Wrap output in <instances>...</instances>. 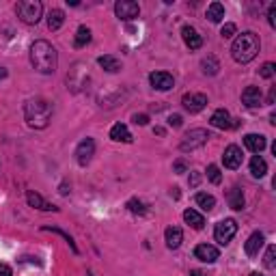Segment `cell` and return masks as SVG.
<instances>
[{
	"mask_svg": "<svg viewBox=\"0 0 276 276\" xmlns=\"http://www.w3.org/2000/svg\"><path fill=\"white\" fill-rule=\"evenodd\" d=\"M30 65L39 74H54L58 65V52L50 41L45 39H37L30 45Z\"/></svg>",
	"mask_w": 276,
	"mask_h": 276,
	"instance_id": "1",
	"label": "cell"
},
{
	"mask_svg": "<svg viewBox=\"0 0 276 276\" xmlns=\"http://www.w3.org/2000/svg\"><path fill=\"white\" fill-rule=\"evenodd\" d=\"M259 50H261L259 35H257V32H253V30H246V32H242V35H238V37L233 39L231 56H233L235 63L246 65V63H251V61L257 58Z\"/></svg>",
	"mask_w": 276,
	"mask_h": 276,
	"instance_id": "2",
	"label": "cell"
},
{
	"mask_svg": "<svg viewBox=\"0 0 276 276\" xmlns=\"http://www.w3.org/2000/svg\"><path fill=\"white\" fill-rule=\"evenodd\" d=\"M24 119L35 130L48 128L52 121V104L43 97H32L24 104Z\"/></svg>",
	"mask_w": 276,
	"mask_h": 276,
	"instance_id": "3",
	"label": "cell"
},
{
	"mask_svg": "<svg viewBox=\"0 0 276 276\" xmlns=\"http://www.w3.org/2000/svg\"><path fill=\"white\" fill-rule=\"evenodd\" d=\"M15 13L24 24L35 26V24H39V19L43 15V4L39 2V0H19L15 4Z\"/></svg>",
	"mask_w": 276,
	"mask_h": 276,
	"instance_id": "4",
	"label": "cell"
},
{
	"mask_svg": "<svg viewBox=\"0 0 276 276\" xmlns=\"http://www.w3.org/2000/svg\"><path fill=\"white\" fill-rule=\"evenodd\" d=\"M209 132L207 130H203V128H194V130H190V132L181 138V142H179V151H194V149H199L203 147L207 140H209Z\"/></svg>",
	"mask_w": 276,
	"mask_h": 276,
	"instance_id": "5",
	"label": "cell"
},
{
	"mask_svg": "<svg viewBox=\"0 0 276 276\" xmlns=\"http://www.w3.org/2000/svg\"><path fill=\"white\" fill-rule=\"evenodd\" d=\"M235 233H238V222H235L233 218L220 220L218 225H216V229H214V238H216V242H218L220 246H227L229 242L233 240Z\"/></svg>",
	"mask_w": 276,
	"mask_h": 276,
	"instance_id": "6",
	"label": "cell"
},
{
	"mask_svg": "<svg viewBox=\"0 0 276 276\" xmlns=\"http://www.w3.org/2000/svg\"><path fill=\"white\" fill-rule=\"evenodd\" d=\"M115 13L119 19H126V22H130V19L138 17V13H140V4L134 2V0H119V2L115 4Z\"/></svg>",
	"mask_w": 276,
	"mask_h": 276,
	"instance_id": "7",
	"label": "cell"
},
{
	"mask_svg": "<svg viewBox=\"0 0 276 276\" xmlns=\"http://www.w3.org/2000/svg\"><path fill=\"white\" fill-rule=\"evenodd\" d=\"M93 155H95V140L93 138H84L76 147V162L80 164V166H87V164L93 160Z\"/></svg>",
	"mask_w": 276,
	"mask_h": 276,
	"instance_id": "8",
	"label": "cell"
},
{
	"mask_svg": "<svg viewBox=\"0 0 276 276\" xmlns=\"http://www.w3.org/2000/svg\"><path fill=\"white\" fill-rule=\"evenodd\" d=\"M181 104H183V108H186L190 115H196V113H201V110L207 106V95H203V93H186L181 97Z\"/></svg>",
	"mask_w": 276,
	"mask_h": 276,
	"instance_id": "9",
	"label": "cell"
},
{
	"mask_svg": "<svg viewBox=\"0 0 276 276\" xmlns=\"http://www.w3.org/2000/svg\"><path fill=\"white\" fill-rule=\"evenodd\" d=\"M149 84L155 91H170L175 87V78L168 71H153V74H149Z\"/></svg>",
	"mask_w": 276,
	"mask_h": 276,
	"instance_id": "10",
	"label": "cell"
},
{
	"mask_svg": "<svg viewBox=\"0 0 276 276\" xmlns=\"http://www.w3.org/2000/svg\"><path fill=\"white\" fill-rule=\"evenodd\" d=\"M242 160H244V155H242V149L238 147V144H229V147L225 149V153H222V162H225L227 168H240L242 166Z\"/></svg>",
	"mask_w": 276,
	"mask_h": 276,
	"instance_id": "11",
	"label": "cell"
},
{
	"mask_svg": "<svg viewBox=\"0 0 276 276\" xmlns=\"http://www.w3.org/2000/svg\"><path fill=\"white\" fill-rule=\"evenodd\" d=\"M242 104L246 108H259L264 104V95H261L259 87H246L242 91Z\"/></svg>",
	"mask_w": 276,
	"mask_h": 276,
	"instance_id": "12",
	"label": "cell"
},
{
	"mask_svg": "<svg viewBox=\"0 0 276 276\" xmlns=\"http://www.w3.org/2000/svg\"><path fill=\"white\" fill-rule=\"evenodd\" d=\"M194 257L203 261V264H214V261L220 257V253H218V248L212 244H199L194 248Z\"/></svg>",
	"mask_w": 276,
	"mask_h": 276,
	"instance_id": "13",
	"label": "cell"
},
{
	"mask_svg": "<svg viewBox=\"0 0 276 276\" xmlns=\"http://www.w3.org/2000/svg\"><path fill=\"white\" fill-rule=\"evenodd\" d=\"M26 201H28V205H30V207L41 209V212H56V209H58V207L52 205V203L45 201L39 192H35V190H28V192H26Z\"/></svg>",
	"mask_w": 276,
	"mask_h": 276,
	"instance_id": "14",
	"label": "cell"
},
{
	"mask_svg": "<svg viewBox=\"0 0 276 276\" xmlns=\"http://www.w3.org/2000/svg\"><path fill=\"white\" fill-rule=\"evenodd\" d=\"M181 37H183V43H186L190 50H199L201 45H203V37L196 32L194 26H188V24L183 26V28H181Z\"/></svg>",
	"mask_w": 276,
	"mask_h": 276,
	"instance_id": "15",
	"label": "cell"
},
{
	"mask_svg": "<svg viewBox=\"0 0 276 276\" xmlns=\"http://www.w3.org/2000/svg\"><path fill=\"white\" fill-rule=\"evenodd\" d=\"M264 242H266L264 233L255 231V233L251 235V238L246 240V244H244V251H246V255H248V257H257V255H259V251H261V246H264Z\"/></svg>",
	"mask_w": 276,
	"mask_h": 276,
	"instance_id": "16",
	"label": "cell"
},
{
	"mask_svg": "<svg viewBox=\"0 0 276 276\" xmlns=\"http://www.w3.org/2000/svg\"><path fill=\"white\" fill-rule=\"evenodd\" d=\"M231 121H233L231 115H229V110H225V108H218L212 115V119H209V123L218 130H231Z\"/></svg>",
	"mask_w": 276,
	"mask_h": 276,
	"instance_id": "17",
	"label": "cell"
},
{
	"mask_svg": "<svg viewBox=\"0 0 276 276\" xmlns=\"http://www.w3.org/2000/svg\"><path fill=\"white\" fill-rule=\"evenodd\" d=\"M164 240H166V246L170 251H177L183 242V231L179 227H168L166 231H164Z\"/></svg>",
	"mask_w": 276,
	"mask_h": 276,
	"instance_id": "18",
	"label": "cell"
},
{
	"mask_svg": "<svg viewBox=\"0 0 276 276\" xmlns=\"http://www.w3.org/2000/svg\"><path fill=\"white\" fill-rule=\"evenodd\" d=\"M244 144H246V149H251L253 153H261V151L266 149V136L264 134H246L244 136Z\"/></svg>",
	"mask_w": 276,
	"mask_h": 276,
	"instance_id": "19",
	"label": "cell"
},
{
	"mask_svg": "<svg viewBox=\"0 0 276 276\" xmlns=\"http://www.w3.org/2000/svg\"><path fill=\"white\" fill-rule=\"evenodd\" d=\"M227 203H229V207L231 209H244V192H242V188L240 186H233L231 190H229V194H227Z\"/></svg>",
	"mask_w": 276,
	"mask_h": 276,
	"instance_id": "20",
	"label": "cell"
},
{
	"mask_svg": "<svg viewBox=\"0 0 276 276\" xmlns=\"http://www.w3.org/2000/svg\"><path fill=\"white\" fill-rule=\"evenodd\" d=\"M110 138L117 140V142H132L134 140L132 134H130V130H128V126H123V123H117V126L110 128Z\"/></svg>",
	"mask_w": 276,
	"mask_h": 276,
	"instance_id": "21",
	"label": "cell"
},
{
	"mask_svg": "<svg viewBox=\"0 0 276 276\" xmlns=\"http://www.w3.org/2000/svg\"><path fill=\"white\" fill-rule=\"evenodd\" d=\"M266 173H268V162L261 155H255L251 160V175L255 179H261V177H266Z\"/></svg>",
	"mask_w": 276,
	"mask_h": 276,
	"instance_id": "22",
	"label": "cell"
},
{
	"mask_svg": "<svg viewBox=\"0 0 276 276\" xmlns=\"http://www.w3.org/2000/svg\"><path fill=\"white\" fill-rule=\"evenodd\" d=\"M97 63H100V67H102L104 71H108V74H117V71L121 69L119 58H115V56H110V54L100 56V58H97Z\"/></svg>",
	"mask_w": 276,
	"mask_h": 276,
	"instance_id": "23",
	"label": "cell"
},
{
	"mask_svg": "<svg viewBox=\"0 0 276 276\" xmlns=\"http://www.w3.org/2000/svg\"><path fill=\"white\" fill-rule=\"evenodd\" d=\"M183 220H186L192 229H203V227H205V218H203V214H199L196 209H186V212H183Z\"/></svg>",
	"mask_w": 276,
	"mask_h": 276,
	"instance_id": "24",
	"label": "cell"
},
{
	"mask_svg": "<svg viewBox=\"0 0 276 276\" xmlns=\"http://www.w3.org/2000/svg\"><path fill=\"white\" fill-rule=\"evenodd\" d=\"M222 17H225V4H220V2H212L207 6V19L212 24H218L222 22Z\"/></svg>",
	"mask_w": 276,
	"mask_h": 276,
	"instance_id": "25",
	"label": "cell"
},
{
	"mask_svg": "<svg viewBox=\"0 0 276 276\" xmlns=\"http://www.w3.org/2000/svg\"><path fill=\"white\" fill-rule=\"evenodd\" d=\"M194 201H196V205H199L203 212H212V209L216 207V199L212 194H207V192H199L194 196Z\"/></svg>",
	"mask_w": 276,
	"mask_h": 276,
	"instance_id": "26",
	"label": "cell"
},
{
	"mask_svg": "<svg viewBox=\"0 0 276 276\" xmlns=\"http://www.w3.org/2000/svg\"><path fill=\"white\" fill-rule=\"evenodd\" d=\"M91 39H93V35H91V30L87 28V26H80V28L76 30L74 45H76V48H84V45H89V43H91Z\"/></svg>",
	"mask_w": 276,
	"mask_h": 276,
	"instance_id": "27",
	"label": "cell"
},
{
	"mask_svg": "<svg viewBox=\"0 0 276 276\" xmlns=\"http://www.w3.org/2000/svg\"><path fill=\"white\" fill-rule=\"evenodd\" d=\"M63 22H65V13L61 9H52L48 13V28L50 30H58L63 26Z\"/></svg>",
	"mask_w": 276,
	"mask_h": 276,
	"instance_id": "28",
	"label": "cell"
},
{
	"mask_svg": "<svg viewBox=\"0 0 276 276\" xmlns=\"http://www.w3.org/2000/svg\"><path fill=\"white\" fill-rule=\"evenodd\" d=\"M201 67H203V74H207V76H216V74H218V69H220V63H218V58H216V56L209 54V56L203 58Z\"/></svg>",
	"mask_w": 276,
	"mask_h": 276,
	"instance_id": "29",
	"label": "cell"
},
{
	"mask_svg": "<svg viewBox=\"0 0 276 276\" xmlns=\"http://www.w3.org/2000/svg\"><path fill=\"white\" fill-rule=\"evenodd\" d=\"M207 179L214 183V186H218V183L222 181V173H220V168L216 166V164H209L207 166Z\"/></svg>",
	"mask_w": 276,
	"mask_h": 276,
	"instance_id": "30",
	"label": "cell"
},
{
	"mask_svg": "<svg viewBox=\"0 0 276 276\" xmlns=\"http://www.w3.org/2000/svg\"><path fill=\"white\" fill-rule=\"evenodd\" d=\"M128 209H130L132 214H138V216H144V214H147V207H144V203L138 201V199L128 201Z\"/></svg>",
	"mask_w": 276,
	"mask_h": 276,
	"instance_id": "31",
	"label": "cell"
},
{
	"mask_svg": "<svg viewBox=\"0 0 276 276\" xmlns=\"http://www.w3.org/2000/svg\"><path fill=\"white\" fill-rule=\"evenodd\" d=\"M276 246H268V251H266V259H264V266L268 268V270H274L276 268Z\"/></svg>",
	"mask_w": 276,
	"mask_h": 276,
	"instance_id": "32",
	"label": "cell"
},
{
	"mask_svg": "<svg viewBox=\"0 0 276 276\" xmlns=\"http://www.w3.org/2000/svg\"><path fill=\"white\" fill-rule=\"evenodd\" d=\"M43 231H52V233H58V235H63V238L67 240V244L71 246V251H74V253H78V248H76V244H74V240H71V235H69V233H65L63 229H58V227H43Z\"/></svg>",
	"mask_w": 276,
	"mask_h": 276,
	"instance_id": "33",
	"label": "cell"
},
{
	"mask_svg": "<svg viewBox=\"0 0 276 276\" xmlns=\"http://www.w3.org/2000/svg\"><path fill=\"white\" fill-rule=\"evenodd\" d=\"M274 74H276V65L274 63H264V65H261V69H259V76L261 78L270 80V78H274Z\"/></svg>",
	"mask_w": 276,
	"mask_h": 276,
	"instance_id": "34",
	"label": "cell"
},
{
	"mask_svg": "<svg viewBox=\"0 0 276 276\" xmlns=\"http://www.w3.org/2000/svg\"><path fill=\"white\" fill-rule=\"evenodd\" d=\"M235 32H238V26H235V24H231V22H229V24H225V26H222L220 35H222V37H225V39H231V37H235Z\"/></svg>",
	"mask_w": 276,
	"mask_h": 276,
	"instance_id": "35",
	"label": "cell"
},
{
	"mask_svg": "<svg viewBox=\"0 0 276 276\" xmlns=\"http://www.w3.org/2000/svg\"><path fill=\"white\" fill-rule=\"evenodd\" d=\"M268 22H270L272 28L276 26V4H274V2L270 4V9H268Z\"/></svg>",
	"mask_w": 276,
	"mask_h": 276,
	"instance_id": "36",
	"label": "cell"
},
{
	"mask_svg": "<svg viewBox=\"0 0 276 276\" xmlns=\"http://www.w3.org/2000/svg\"><path fill=\"white\" fill-rule=\"evenodd\" d=\"M181 123H183L181 115H170V117H168V126H170V128H179Z\"/></svg>",
	"mask_w": 276,
	"mask_h": 276,
	"instance_id": "37",
	"label": "cell"
},
{
	"mask_svg": "<svg viewBox=\"0 0 276 276\" xmlns=\"http://www.w3.org/2000/svg\"><path fill=\"white\" fill-rule=\"evenodd\" d=\"M134 123H136V126H147L149 117L147 115H134Z\"/></svg>",
	"mask_w": 276,
	"mask_h": 276,
	"instance_id": "38",
	"label": "cell"
},
{
	"mask_svg": "<svg viewBox=\"0 0 276 276\" xmlns=\"http://www.w3.org/2000/svg\"><path fill=\"white\" fill-rule=\"evenodd\" d=\"M186 168H188V164L183 162V160H177L175 162V173H186Z\"/></svg>",
	"mask_w": 276,
	"mask_h": 276,
	"instance_id": "39",
	"label": "cell"
},
{
	"mask_svg": "<svg viewBox=\"0 0 276 276\" xmlns=\"http://www.w3.org/2000/svg\"><path fill=\"white\" fill-rule=\"evenodd\" d=\"M199 181H201V175L199 173H190V186L196 188V186H199Z\"/></svg>",
	"mask_w": 276,
	"mask_h": 276,
	"instance_id": "40",
	"label": "cell"
},
{
	"mask_svg": "<svg viewBox=\"0 0 276 276\" xmlns=\"http://www.w3.org/2000/svg\"><path fill=\"white\" fill-rule=\"evenodd\" d=\"M0 276H13V270L6 264H0Z\"/></svg>",
	"mask_w": 276,
	"mask_h": 276,
	"instance_id": "41",
	"label": "cell"
},
{
	"mask_svg": "<svg viewBox=\"0 0 276 276\" xmlns=\"http://www.w3.org/2000/svg\"><path fill=\"white\" fill-rule=\"evenodd\" d=\"M274 97H276V87L270 89V95H268V104H274Z\"/></svg>",
	"mask_w": 276,
	"mask_h": 276,
	"instance_id": "42",
	"label": "cell"
},
{
	"mask_svg": "<svg viewBox=\"0 0 276 276\" xmlns=\"http://www.w3.org/2000/svg\"><path fill=\"white\" fill-rule=\"evenodd\" d=\"M190 276H207V274L201 272V270H192V272H190Z\"/></svg>",
	"mask_w": 276,
	"mask_h": 276,
	"instance_id": "43",
	"label": "cell"
},
{
	"mask_svg": "<svg viewBox=\"0 0 276 276\" xmlns=\"http://www.w3.org/2000/svg\"><path fill=\"white\" fill-rule=\"evenodd\" d=\"M4 78H6V69L0 67V80H4Z\"/></svg>",
	"mask_w": 276,
	"mask_h": 276,
	"instance_id": "44",
	"label": "cell"
},
{
	"mask_svg": "<svg viewBox=\"0 0 276 276\" xmlns=\"http://www.w3.org/2000/svg\"><path fill=\"white\" fill-rule=\"evenodd\" d=\"M69 192V190H67V183H63V186H61V194H67Z\"/></svg>",
	"mask_w": 276,
	"mask_h": 276,
	"instance_id": "45",
	"label": "cell"
},
{
	"mask_svg": "<svg viewBox=\"0 0 276 276\" xmlns=\"http://www.w3.org/2000/svg\"><path fill=\"white\" fill-rule=\"evenodd\" d=\"M270 123H272V126H276V115H274V113L270 115Z\"/></svg>",
	"mask_w": 276,
	"mask_h": 276,
	"instance_id": "46",
	"label": "cell"
},
{
	"mask_svg": "<svg viewBox=\"0 0 276 276\" xmlns=\"http://www.w3.org/2000/svg\"><path fill=\"white\" fill-rule=\"evenodd\" d=\"M251 276H261V274H259V272H253V274H251Z\"/></svg>",
	"mask_w": 276,
	"mask_h": 276,
	"instance_id": "47",
	"label": "cell"
},
{
	"mask_svg": "<svg viewBox=\"0 0 276 276\" xmlns=\"http://www.w3.org/2000/svg\"><path fill=\"white\" fill-rule=\"evenodd\" d=\"M87 276H93V272H87Z\"/></svg>",
	"mask_w": 276,
	"mask_h": 276,
	"instance_id": "48",
	"label": "cell"
}]
</instances>
